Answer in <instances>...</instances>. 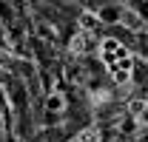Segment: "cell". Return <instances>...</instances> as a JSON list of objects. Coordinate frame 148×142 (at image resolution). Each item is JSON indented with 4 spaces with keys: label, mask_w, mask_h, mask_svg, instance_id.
I'll return each instance as SVG.
<instances>
[{
    "label": "cell",
    "mask_w": 148,
    "mask_h": 142,
    "mask_svg": "<svg viewBox=\"0 0 148 142\" xmlns=\"http://www.w3.org/2000/svg\"><path fill=\"white\" fill-rule=\"evenodd\" d=\"M63 108H66V100H63V94H49V97H46V111H49V114H60V111H63Z\"/></svg>",
    "instance_id": "obj_1"
}]
</instances>
